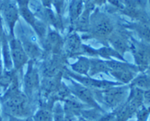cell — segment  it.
Returning <instances> with one entry per match:
<instances>
[{
  "instance_id": "cell-1",
  "label": "cell",
  "mask_w": 150,
  "mask_h": 121,
  "mask_svg": "<svg viewBox=\"0 0 150 121\" xmlns=\"http://www.w3.org/2000/svg\"><path fill=\"white\" fill-rule=\"evenodd\" d=\"M113 30V23L105 13L96 11L91 15L88 32L92 37L102 41H108Z\"/></svg>"
},
{
  "instance_id": "cell-2",
  "label": "cell",
  "mask_w": 150,
  "mask_h": 121,
  "mask_svg": "<svg viewBox=\"0 0 150 121\" xmlns=\"http://www.w3.org/2000/svg\"><path fill=\"white\" fill-rule=\"evenodd\" d=\"M135 60V65L139 72H145L150 65V44L137 41L131 37L130 49Z\"/></svg>"
},
{
  "instance_id": "cell-3",
  "label": "cell",
  "mask_w": 150,
  "mask_h": 121,
  "mask_svg": "<svg viewBox=\"0 0 150 121\" xmlns=\"http://www.w3.org/2000/svg\"><path fill=\"white\" fill-rule=\"evenodd\" d=\"M122 13L130 17L135 21H141L150 25V17L146 10L144 0H123Z\"/></svg>"
},
{
  "instance_id": "cell-4",
  "label": "cell",
  "mask_w": 150,
  "mask_h": 121,
  "mask_svg": "<svg viewBox=\"0 0 150 121\" xmlns=\"http://www.w3.org/2000/svg\"><path fill=\"white\" fill-rule=\"evenodd\" d=\"M52 57L47 59L43 66V75L45 78L55 77L63 73L65 70L66 57L64 54H51Z\"/></svg>"
},
{
  "instance_id": "cell-5",
  "label": "cell",
  "mask_w": 150,
  "mask_h": 121,
  "mask_svg": "<svg viewBox=\"0 0 150 121\" xmlns=\"http://www.w3.org/2000/svg\"><path fill=\"white\" fill-rule=\"evenodd\" d=\"M112 49L123 55L130 49L131 37L122 30H115L112 31L108 40Z\"/></svg>"
},
{
  "instance_id": "cell-6",
  "label": "cell",
  "mask_w": 150,
  "mask_h": 121,
  "mask_svg": "<svg viewBox=\"0 0 150 121\" xmlns=\"http://www.w3.org/2000/svg\"><path fill=\"white\" fill-rule=\"evenodd\" d=\"M63 74H66L70 76L72 79H74L77 80L78 82H80L82 85L85 86L88 89H99V90H105L107 88L112 87L114 85H119L120 83H115L112 82H108L105 80H97L94 79L92 77L89 76H83L82 75L77 74L75 73L69 71L65 68L63 71Z\"/></svg>"
},
{
  "instance_id": "cell-7",
  "label": "cell",
  "mask_w": 150,
  "mask_h": 121,
  "mask_svg": "<svg viewBox=\"0 0 150 121\" xmlns=\"http://www.w3.org/2000/svg\"><path fill=\"white\" fill-rule=\"evenodd\" d=\"M128 93V87H110L103 90L102 98L104 101L110 107H116L121 104L124 99L126 98Z\"/></svg>"
},
{
  "instance_id": "cell-8",
  "label": "cell",
  "mask_w": 150,
  "mask_h": 121,
  "mask_svg": "<svg viewBox=\"0 0 150 121\" xmlns=\"http://www.w3.org/2000/svg\"><path fill=\"white\" fill-rule=\"evenodd\" d=\"M11 60L16 71L19 70L29 62V58L24 51L20 40L12 37L10 41Z\"/></svg>"
},
{
  "instance_id": "cell-9",
  "label": "cell",
  "mask_w": 150,
  "mask_h": 121,
  "mask_svg": "<svg viewBox=\"0 0 150 121\" xmlns=\"http://www.w3.org/2000/svg\"><path fill=\"white\" fill-rule=\"evenodd\" d=\"M28 64V69L24 78V90L27 97L31 96L36 91V90L40 87V77L38 70L35 67H34L33 61H30Z\"/></svg>"
},
{
  "instance_id": "cell-10",
  "label": "cell",
  "mask_w": 150,
  "mask_h": 121,
  "mask_svg": "<svg viewBox=\"0 0 150 121\" xmlns=\"http://www.w3.org/2000/svg\"><path fill=\"white\" fill-rule=\"evenodd\" d=\"M0 12H2V15L9 27L12 37H14V27L16 23L18 21V13H19L16 5L11 2V0H3L1 5Z\"/></svg>"
},
{
  "instance_id": "cell-11",
  "label": "cell",
  "mask_w": 150,
  "mask_h": 121,
  "mask_svg": "<svg viewBox=\"0 0 150 121\" xmlns=\"http://www.w3.org/2000/svg\"><path fill=\"white\" fill-rule=\"evenodd\" d=\"M80 37L77 33L71 34L63 43V54L66 57H77L83 54Z\"/></svg>"
},
{
  "instance_id": "cell-12",
  "label": "cell",
  "mask_w": 150,
  "mask_h": 121,
  "mask_svg": "<svg viewBox=\"0 0 150 121\" xmlns=\"http://www.w3.org/2000/svg\"><path fill=\"white\" fill-rule=\"evenodd\" d=\"M43 42L45 45L44 46L45 50L49 54H62L64 40H63L61 36L58 34V32L54 31L49 32Z\"/></svg>"
},
{
  "instance_id": "cell-13",
  "label": "cell",
  "mask_w": 150,
  "mask_h": 121,
  "mask_svg": "<svg viewBox=\"0 0 150 121\" xmlns=\"http://www.w3.org/2000/svg\"><path fill=\"white\" fill-rule=\"evenodd\" d=\"M127 27L133 30L143 42L150 44V25L141 21H135L127 24Z\"/></svg>"
},
{
  "instance_id": "cell-14",
  "label": "cell",
  "mask_w": 150,
  "mask_h": 121,
  "mask_svg": "<svg viewBox=\"0 0 150 121\" xmlns=\"http://www.w3.org/2000/svg\"><path fill=\"white\" fill-rule=\"evenodd\" d=\"M88 4L87 8L84 9L83 12L80 15L78 18L74 21L73 24H74L75 30L80 32H88L89 29V24H90V16L91 11H93V5Z\"/></svg>"
},
{
  "instance_id": "cell-15",
  "label": "cell",
  "mask_w": 150,
  "mask_h": 121,
  "mask_svg": "<svg viewBox=\"0 0 150 121\" xmlns=\"http://www.w3.org/2000/svg\"><path fill=\"white\" fill-rule=\"evenodd\" d=\"M71 90L74 93L75 96H77L80 100L88 104H91L92 106H96L94 99H93V93H91L90 89L87 88L83 85L74 84Z\"/></svg>"
},
{
  "instance_id": "cell-16",
  "label": "cell",
  "mask_w": 150,
  "mask_h": 121,
  "mask_svg": "<svg viewBox=\"0 0 150 121\" xmlns=\"http://www.w3.org/2000/svg\"><path fill=\"white\" fill-rule=\"evenodd\" d=\"M20 42H21L23 49H24V51L27 54V57H28L29 59L31 60V61L41 57L42 51L41 50V49L38 46V45H36L34 42L30 40V39L23 38V40Z\"/></svg>"
},
{
  "instance_id": "cell-17",
  "label": "cell",
  "mask_w": 150,
  "mask_h": 121,
  "mask_svg": "<svg viewBox=\"0 0 150 121\" xmlns=\"http://www.w3.org/2000/svg\"><path fill=\"white\" fill-rule=\"evenodd\" d=\"M109 70L106 61L98 58H90V68L88 76L93 77L99 73H109Z\"/></svg>"
},
{
  "instance_id": "cell-18",
  "label": "cell",
  "mask_w": 150,
  "mask_h": 121,
  "mask_svg": "<svg viewBox=\"0 0 150 121\" xmlns=\"http://www.w3.org/2000/svg\"><path fill=\"white\" fill-rule=\"evenodd\" d=\"M139 72L138 70H110L109 73L123 84H129Z\"/></svg>"
},
{
  "instance_id": "cell-19",
  "label": "cell",
  "mask_w": 150,
  "mask_h": 121,
  "mask_svg": "<svg viewBox=\"0 0 150 121\" xmlns=\"http://www.w3.org/2000/svg\"><path fill=\"white\" fill-rule=\"evenodd\" d=\"M18 4V12L26 21L34 27L37 20L28 7L29 0H17Z\"/></svg>"
},
{
  "instance_id": "cell-20",
  "label": "cell",
  "mask_w": 150,
  "mask_h": 121,
  "mask_svg": "<svg viewBox=\"0 0 150 121\" xmlns=\"http://www.w3.org/2000/svg\"><path fill=\"white\" fill-rule=\"evenodd\" d=\"M72 70L79 75L88 76L90 68V58L86 57H79L77 62L71 65Z\"/></svg>"
},
{
  "instance_id": "cell-21",
  "label": "cell",
  "mask_w": 150,
  "mask_h": 121,
  "mask_svg": "<svg viewBox=\"0 0 150 121\" xmlns=\"http://www.w3.org/2000/svg\"><path fill=\"white\" fill-rule=\"evenodd\" d=\"M131 87H136L140 90H150V76L146 73L137 75L130 83Z\"/></svg>"
},
{
  "instance_id": "cell-22",
  "label": "cell",
  "mask_w": 150,
  "mask_h": 121,
  "mask_svg": "<svg viewBox=\"0 0 150 121\" xmlns=\"http://www.w3.org/2000/svg\"><path fill=\"white\" fill-rule=\"evenodd\" d=\"M84 11L83 0H71L69 5V18L72 24Z\"/></svg>"
},
{
  "instance_id": "cell-23",
  "label": "cell",
  "mask_w": 150,
  "mask_h": 121,
  "mask_svg": "<svg viewBox=\"0 0 150 121\" xmlns=\"http://www.w3.org/2000/svg\"><path fill=\"white\" fill-rule=\"evenodd\" d=\"M1 44H2V52H3L4 61H5V68H6V69L8 71H11V70H12L13 62L12 60H11L10 46L8 45V40H7L6 36H5V34H4L3 37H2Z\"/></svg>"
},
{
  "instance_id": "cell-24",
  "label": "cell",
  "mask_w": 150,
  "mask_h": 121,
  "mask_svg": "<svg viewBox=\"0 0 150 121\" xmlns=\"http://www.w3.org/2000/svg\"><path fill=\"white\" fill-rule=\"evenodd\" d=\"M52 114L48 109H43L38 112L35 115V121H52Z\"/></svg>"
},
{
  "instance_id": "cell-25",
  "label": "cell",
  "mask_w": 150,
  "mask_h": 121,
  "mask_svg": "<svg viewBox=\"0 0 150 121\" xmlns=\"http://www.w3.org/2000/svg\"><path fill=\"white\" fill-rule=\"evenodd\" d=\"M43 6L46 8H50L53 2V0H40Z\"/></svg>"
},
{
  "instance_id": "cell-26",
  "label": "cell",
  "mask_w": 150,
  "mask_h": 121,
  "mask_svg": "<svg viewBox=\"0 0 150 121\" xmlns=\"http://www.w3.org/2000/svg\"><path fill=\"white\" fill-rule=\"evenodd\" d=\"M4 32H3V27H2V18H1V12H0V43L2 41V37L4 35Z\"/></svg>"
},
{
  "instance_id": "cell-27",
  "label": "cell",
  "mask_w": 150,
  "mask_h": 121,
  "mask_svg": "<svg viewBox=\"0 0 150 121\" xmlns=\"http://www.w3.org/2000/svg\"><path fill=\"white\" fill-rule=\"evenodd\" d=\"M146 73H148V74L150 76V65H149L148 68H147V70H146Z\"/></svg>"
},
{
  "instance_id": "cell-28",
  "label": "cell",
  "mask_w": 150,
  "mask_h": 121,
  "mask_svg": "<svg viewBox=\"0 0 150 121\" xmlns=\"http://www.w3.org/2000/svg\"><path fill=\"white\" fill-rule=\"evenodd\" d=\"M11 121H24V120H18L17 118H13V119H11Z\"/></svg>"
},
{
  "instance_id": "cell-29",
  "label": "cell",
  "mask_w": 150,
  "mask_h": 121,
  "mask_svg": "<svg viewBox=\"0 0 150 121\" xmlns=\"http://www.w3.org/2000/svg\"><path fill=\"white\" fill-rule=\"evenodd\" d=\"M0 121H2V118H1V115H0Z\"/></svg>"
},
{
  "instance_id": "cell-30",
  "label": "cell",
  "mask_w": 150,
  "mask_h": 121,
  "mask_svg": "<svg viewBox=\"0 0 150 121\" xmlns=\"http://www.w3.org/2000/svg\"><path fill=\"white\" fill-rule=\"evenodd\" d=\"M149 5H150V0H149Z\"/></svg>"
},
{
  "instance_id": "cell-31",
  "label": "cell",
  "mask_w": 150,
  "mask_h": 121,
  "mask_svg": "<svg viewBox=\"0 0 150 121\" xmlns=\"http://www.w3.org/2000/svg\"><path fill=\"white\" fill-rule=\"evenodd\" d=\"M53 1H54V0H53ZM55 1H58V0H55Z\"/></svg>"
}]
</instances>
